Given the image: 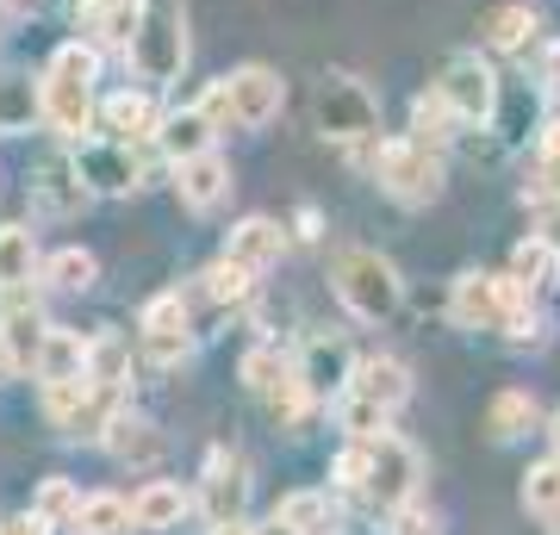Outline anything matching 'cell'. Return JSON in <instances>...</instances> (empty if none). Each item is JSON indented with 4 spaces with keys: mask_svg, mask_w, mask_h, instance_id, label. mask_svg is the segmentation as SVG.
<instances>
[{
    "mask_svg": "<svg viewBox=\"0 0 560 535\" xmlns=\"http://www.w3.org/2000/svg\"><path fill=\"white\" fill-rule=\"evenodd\" d=\"M94 81H101V50L94 44H57V57L38 81V100H44V125L57 138L81 143V131L94 125L101 100H94Z\"/></svg>",
    "mask_w": 560,
    "mask_h": 535,
    "instance_id": "1",
    "label": "cell"
},
{
    "mask_svg": "<svg viewBox=\"0 0 560 535\" xmlns=\"http://www.w3.org/2000/svg\"><path fill=\"white\" fill-rule=\"evenodd\" d=\"M125 62L138 81H175L187 69V7L180 0H143V20L125 44Z\"/></svg>",
    "mask_w": 560,
    "mask_h": 535,
    "instance_id": "2",
    "label": "cell"
},
{
    "mask_svg": "<svg viewBox=\"0 0 560 535\" xmlns=\"http://www.w3.org/2000/svg\"><path fill=\"white\" fill-rule=\"evenodd\" d=\"M312 119H318V131H324L330 143H342V150H361V143L381 138V100L368 94V88H361L355 75L330 69V75L318 81Z\"/></svg>",
    "mask_w": 560,
    "mask_h": 535,
    "instance_id": "3",
    "label": "cell"
},
{
    "mask_svg": "<svg viewBox=\"0 0 560 535\" xmlns=\"http://www.w3.org/2000/svg\"><path fill=\"white\" fill-rule=\"evenodd\" d=\"M330 280H337V299L361 317V324H386V317L399 312V299H405L399 268H393L381 249H342Z\"/></svg>",
    "mask_w": 560,
    "mask_h": 535,
    "instance_id": "4",
    "label": "cell"
},
{
    "mask_svg": "<svg viewBox=\"0 0 560 535\" xmlns=\"http://www.w3.org/2000/svg\"><path fill=\"white\" fill-rule=\"evenodd\" d=\"M418 479H423V461H418L411 442L393 437V430L368 437V479H361V498H368V504H381V511H405L411 492H418Z\"/></svg>",
    "mask_w": 560,
    "mask_h": 535,
    "instance_id": "5",
    "label": "cell"
},
{
    "mask_svg": "<svg viewBox=\"0 0 560 535\" xmlns=\"http://www.w3.org/2000/svg\"><path fill=\"white\" fill-rule=\"evenodd\" d=\"M374 175L399 206H430L442 194V156L418 138H393L374 150Z\"/></svg>",
    "mask_w": 560,
    "mask_h": 535,
    "instance_id": "6",
    "label": "cell"
},
{
    "mask_svg": "<svg viewBox=\"0 0 560 535\" xmlns=\"http://www.w3.org/2000/svg\"><path fill=\"white\" fill-rule=\"evenodd\" d=\"M436 94L460 125H486L499 113V75H492V62H480L474 50H467V57H448Z\"/></svg>",
    "mask_w": 560,
    "mask_h": 535,
    "instance_id": "7",
    "label": "cell"
},
{
    "mask_svg": "<svg viewBox=\"0 0 560 535\" xmlns=\"http://www.w3.org/2000/svg\"><path fill=\"white\" fill-rule=\"evenodd\" d=\"M75 175L88 194H131L143 187V156L119 138H94V143H75Z\"/></svg>",
    "mask_w": 560,
    "mask_h": 535,
    "instance_id": "8",
    "label": "cell"
},
{
    "mask_svg": "<svg viewBox=\"0 0 560 535\" xmlns=\"http://www.w3.org/2000/svg\"><path fill=\"white\" fill-rule=\"evenodd\" d=\"M224 100H231V125L243 131H261V125L280 113V100H287V81L275 69H261V62H243L224 75Z\"/></svg>",
    "mask_w": 560,
    "mask_h": 535,
    "instance_id": "9",
    "label": "cell"
},
{
    "mask_svg": "<svg viewBox=\"0 0 560 535\" xmlns=\"http://www.w3.org/2000/svg\"><path fill=\"white\" fill-rule=\"evenodd\" d=\"M175 194L187 212H212L224 194H231V162L219 150H200V156H180L175 162Z\"/></svg>",
    "mask_w": 560,
    "mask_h": 535,
    "instance_id": "10",
    "label": "cell"
},
{
    "mask_svg": "<svg viewBox=\"0 0 560 535\" xmlns=\"http://www.w3.org/2000/svg\"><path fill=\"white\" fill-rule=\"evenodd\" d=\"M94 119L106 125V138H119V143H143V138H156V100L143 94V88H119V94H106L101 100V113Z\"/></svg>",
    "mask_w": 560,
    "mask_h": 535,
    "instance_id": "11",
    "label": "cell"
},
{
    "mask_svg": "<svg viewBox=\"0 0 560 535\" xmlns=\"http://www.w3.org/2000/svg\"><path fill=\"white\" fill-rule=\"evenodd\" d=\"M300 380L312 398H342V386H349V349L337 337H312L300 356Z\"/></svg>",
    "mask_w": 560,
    "mask_h": 535,
    "instance_id": "12",
    "label": "cell"
},
{
    "mask_svg": "<svg viewBox=\"0 0 560 535\" xmlns=\"http://www.w3.org/2000/svg\"><path fill=\"white\" fill-rule=\"evenodd\" d=\"M101 442H106V449H113L119 461H131V467H156L162 449H168L156 423H150V417H131V411L113 417V423L101 430Z\"/></svg>",
    "mask_w": 560,
    "mask_h": 535,
    "instance_id": "13",
    "label": "cell"
},
{
    "mask_svg": "<svg viewBox=\"0 0 560 535\" xmlns=\"http://www.w3.org/2000/svg\"><path fill=\"white\" fill-rule=\"evenodd\" d=\"M280 249H287V231H280L275 219H261V212L243 219L237 231H231V243H224V256L243 261V268H256V275L268 268V261H280Z\"/></svg>",
    "mask_w": 560,
    "mask_h": 535,
    "instance_id": "14",
    "label": "cell"
},
{
    "mask_svg": "<svg viewBox=\"0 0 560 535\" xmlns=\"http://www.w3.org/2000/svg\"><path fill=\"white\" fill-rule=\"evenodd\" d=\"M212 138H219V131H212V119L200 113V100H194V106H180V113H168V119H156V143H162L175 162L212 150Z\"/></svg>",
    "mask_w": 560,
    "mask_h": 535,
    "instance_id": "15",
    "label": "cell"
},
{
    "mask_svg": "<svg viewBox=\"0 0 560 535\" xmlns=\"http://www.w3.org/2000/svg\"><path fill=\"white\" fill-rule=\"evenodd\" d=\"M187 504H194V498L180 492L175 479H150V486L131 498V523H138V530H175L180 516H187Z\"/></svg>",
    "mask_w": 560,
    "mask_h": 535,
    "instance_id": "16",
    "label": "cell"
},
{
    "mask_svg": "<svg viewBox=\"0 0 560 535\" xmlns=\"http://www.w3.org/2000/svg\"><path fill=\"white\" fill-rule=\"evenodd\" d=\"M349 393L374 398V405L393 417L405 398H411V374H405L399 361H368V368H355V374H349Z\"/></svg>",
    "mask_w": 560,
    "mask_h": 535,
    "instance_id": "17",
    "label": "cell"
},
{
    "mask_svg": "<svg viewBox=\"0 0 560 535\" xmlns=\"http://www.w3.org/2000/svg\"><path fill=\"white\" fill-rule=\"evenodd\" d=\"M32 368H38L44 380H81L88 374V342H81V330H44Z\"/></svg>",
    "mask_w": 560,
    "mask_h": 535,
    "instance_id": "18",
    "label": "cell"
},
{
    "mask_svg": "<svg viewBox=\"0 0 560 535\" xmlns=\"http://www.w3.org/2000/svg\"><path fill=\"white\" fill-rule=\"evenodd\" d=\"M32 119H44V100L32 75H0V138H25Z\"/></svg>",
    "mask_w": 560,
    "mask_h": 535,
    "instance_id": "19",
    "label": "cell"
},
{
    "mask_svg": "<svg viewBox=\"0 0 560 535\" xmlns=\"http://www.w3.org/2000/svg\"><path fill=\"white\" fill-rule=\"evenodd\" d=\"M69 530L75 535H125L131 530V504L119 492H88L75 504V516H69Z\"/></svg>",
    "mask_w": 560,
    "mask_h": 535,
    "instance_id": "20",
    "label": "cell"
},
{
    "mask_svg": "<svg viewBox=\"0 0 560 535\" xmlns=\"http://www.w3.org/2000/svg\"><path fill=\"white\" fill-rule=\"evenodd\" d=\"M32 275H38V243L25 224H7L0 231V293H20Z\"/></svg>",
    "mask_w": 560,
    "mask_h": 535,
    "instance_id": "21",
    "label": "cell"
},
{
    "mask_svg": "<svg viewBox=\"0 0 560 535\" xmlns=\"http://www.w3.org/2000/svg\"><path fill=\"white\" fill-rule=\"evenodd\" d=\"M32 194H38V206L44 212H75L81 199H88V187H81V175H75V162H44V175L32 181Z\"/></svg>",
    "mask_w": 560,
    "mask_h": 535,
    "instance_id": "22",
    "label": "cell"
},
{
    "mask_svg": "<svg viewBox=\"0 0 560 535\" xmlns=\"http://www.w3.org/2000/svg\"><path fill=\"white\" fill-rule=\"evenodd\" d=\"M275 516L287 523V530H300V535H337V511H330L324 492H287Z\"/></svg>",
    "mask_w": 560,
    "mask_h": 535,
    "instance_id": "23",
    "label": "cell"
},
{
    "mask_svg": "<svg viewBox=\"0 0 560 535\" xmlns=\"http://www.w3.org/2000/svg\"><path fill=\"white\" fill-rule=\"evenodd\" d=\"M486 430H492L499 442L529 437V430H536V398L529 393H499L492 398V411H486Z\"/></svg>",
    "mask_w": 560,
    "mask_h": 535,
    "instance_id": "24",
    "label": "cell"
},
{
    "mask_svg": "<svg viewBox=\"0 0 560 535\" xmlns=\"http://www.w3.org/2000/svg\"><path fill=\"white\" fill-rule=\"evenodd\" d=\"M206 299H219V305H243V299L256 293V268H243V261H212V268H206Z\"/></svg>",
    "mask_w": 560,
    "mask_h": 535,
    "instance_id": "25",
    "label": "cell"
},
{
    "mask_svg": "<svg viewBox=\"0 0 560 535\" xmlns=\"http://www.w3.org/2000/svg\"><path fill=\"white\" fill-rule=\"evenodd\" d=\"M94 275H101V268H94V256H88V249H75V243L44 261V280H50V287H62V293H88V287H94Z\"/></svg>",
    "mask_w": 560,
    "mask_h": 535,
    "instance_id": "26",
    "label": "cell"
},
{
    "mask_svg": "<svg viewBox=\"0 0 560 535\" xmlns=\"http://www.w3.org/2000/svg\"><path fill=\"white\" fill-rule=\"evenodd\" d=\"M529 38H536V13H529V7H517V0H511V7H499V13L486 20V44H492V50H523Z\"/></svg>",
    "mask_w": 560,
    "mask_h": 535,
    "instance_id": "27",
    "label": "cell"
},
{
    "mask_svg": "<svg viewBox=\"0 0 560 535\" xmlns=\"http://www.w3.org/2000/svg\"><path fill=\"white\" fill-rule=\"evenodd\" d=\"M243 498H249V479L224 474L219 461H212V479H206V516H212V523H231V516H243Z\"/></svg>",
    "mask_w": 560,
    "mask_h": 535,
    "instance_id": "28",
    "label": "cell"
},
{
    "mask_svg": "<svg viewBox=\"0 0 560 535\" xmlns=\"http://www.w3.org/2000/svg\"><path fill=\"white\" fill-rule=\"evenodd\" d=\"M455 125H460V119L442 106V94H423L418 106H411V138L430 143V150H442V143L455 138Z\"/></svg>",
    "mask_w": 560,
    "mask_h": 535,
    "instance_id": "29",
    "label": "cell"
},
{
    "mask_svg": "<svg viewBox=\"0 0 560 535\" xmlns=\"http://www.w3.org/2000/svg\"><path fill=\"white\" fill-rule=\"evenodd\" d=\"M44 330H50V324L38 317V305H20V312H7V324H0V337L13 342V356H20V368H32V361H38Z\"/></svg>",
    "mask_w": 560,
    "mask_h": 535,
    "instance_id": "30",
    "label": "cell"
},
{
    "mask_svg": "<svg viewBox=\"0 0 560 535\" xmlns=\"http://www.w3.org/2000/svg\"><path fill=\"white\" fill-rule=\"evenodd\" d=\"M523 504L536 516H560V455L541 461V467H529V479H523Z\"/></svg>",
    "mask_w": 560,
    "mask_h": 535,
    "instance_id": "31",
    "label": "cell"
},
{
    "mask_svg": "<svg viewBox=\"0 0 560 535\" xmlns=\"http://www.w3.org/2000/svg\"><path fill=\"white\" fill-rule=\"evenodd\" d=\"M305 405H312V393H305L300 368H280V374H275V386H268V411H275L280 423H300V417H305Z\"/></svg>",
    "mask_w": 560,
    "mask_h": 535,
    "instance_id": "32",
    "label": "cell"
},
{
    "mask_svg": "<svg viewBox=\"0 0 560 535\" xmlns=\"http://www.w3.org/2000/svg\"><path fill=\"white\" fill-rule=\"evenodd\" d=\"M75 486H69V479H44L38 486V504H32V516H38L44 530H57V523H69V516H75Z\"/></svg>",
    "mask_w": 560,
    "mask_h": 535,
    "instance_id": "33",
    "label": "cell"
},
{
    "mask_svg": "<svg viewBox=\"0 0 560 535\" xmlns=\"http://www.w3.org/2000/svg\"><path fill=\"white\" fill-rule=\"evenodd\" d=\"M88 380H101V386H125V342L119 337H94V342H88Z\"/></svg>",
    "mask_w": 560,
    "mask_h": 535,
    "instance_id": "34",
    "label": "cell"
},
{
    "mask_svg": "<svg viewBox=\"0 0 560 535\" xmlns=\"http://www.w3.org/2000/svg\"><path fill=\"white\" fill-rule=\"evenodd\" d=\"M143 356L156 361V368H180V361L194 356V337H187V324H175V330H143Z\"/></svg>",
    "mask_w": 560,
    "mask_h": 535,
    "instance_id": "35",
    "label": "cell"
},
{
    "mask_svg": "<svg viewBox=\"0 0 560 535\" xmlns=\"http://www.w3.org/2000/svg\"><path fill=\"white\" fill-rule=\"evenodd\" d=\"M555 275V249L541 237L517 243V256H511V280H523V287H541V280Z\"/></svg>",
    "mask_w": 560,
    "mask_h": 535,
    "instance_id": "36",
    "label": "cell"
},
{
    "mask_svg": "<svg viewBox=\"0 0 560 535\" xmlns=\"http://www.w3.org/2000/svg\"><path fill=\"white\" fill-rule=\"evenodd\" d=\"M280 368H287V361H280L275 349H249V356H243V386H256V393H268Z\"/></svg>",
    "mask_w": 560,
    "mask_h": 535,
    "instance_id": "37",
    "label": "cell"
},
{
    "mask_svg": "<svg viewBox=\"0 0 560 535\" xmlns=\"http://www.w3.org/2000/svg\"><path fill=\"white\" fill-rule=\"evenodd\" d=\"M175 324H187V305H180V293H162L143 305V330H175Z\"/></svg>",
    "mask_w": 560,
    "mask_h": 535,
    "instance_id": "38",
    "label": "cell"
},
{
    "mask_svg": "<svg viewBox=\"0 0 560 535\" xmlns=\"http://www.w3.org/2000/svg\"><path fill=\"white\" fill-rule=\"evenodd\" d=\"M536 224H541L536 237H541V243H548V249L560 256V199H541V206H536Z\"/></svg>",
    "mask_w": 560,
    "mask_h": 535,
    "instance_id": "39",
    "label": "cell"
},
{
    "mask_svg": "<svg viewBox=\"0 0 560 535\" xmlns=\"http://www.w3.org/2000/svg\"><path fill=\"white\" fill-rule=\"evenodd\" d=\"M0 535H44L38 516H20V523H0Z\"/></svg>",
    "mask_w": 560,
    "mask_h": 535,
    "instance_id": "40",
    "label": "cell"
},
{
    "mask_svg": "<svg viewBox=\"0 0 560 535\" xmlns=\"http://www.w3.org/2000/svg\"><path fill=\"white\" fill-rule=\"evenodd\" d=\"M13 374H20V356H13V342L0 337V380H13Z\"/></svg>",
    "mask_w": 560,
    "mask_h": 535,
    "instance_id": "41",
    "label": "cell"
},
{
    "mask_svg": "<svg viewBox=\"0 0 560 535\" xmlns=\"http://www.w3.org/2000/svg\"><path fill=\"white\" fill-rule=\"evenodd\" d=\"M0 7H7V13H20V20H25V13H44L50 0H0Z\"/></svg>",
    "mask_w": 560,
    "mask_h": 535,
    "instance_id": "42",
    "label": "cell"
},
{
    "mask_svg": "<svg viewBox=\"0 0 560 535\" xmlns=\"http://www.w3.org/2000/svg\"><path fill=\"white\" fill-rule=\"evenodd\" d=\"M212 535H256V530H249L243 516H231V523H212Z\"/></svg>",
    "mask_w": 560,
    "mask_h": 535,
    "instance_id": "43",
    "label": "cell"
},
{
    "mask_svg": "<svg viewBox=\"0 0 560 535\" xmlns=\"http://www.w3.org/2000/svg\"><path fill=\"white\" fill-rule=\"evenodd\" d=\"M256 535H300V530H287V523H280V516H275V523H261Z\"/></svg>",
    "mask_w": 560,
    "mask_h": 535,
    "instance_id": "44",
    "label": "cell"
},
{
    "mask_svg": "<svg viewBox=\"0 0 560 535\" xmlns=\"http://www.w3.org/2000/svg\"><path fill=\"white\" fill-rule=\"evenodd\" d=\"M548 437H555V449H560V411H555V417H548Z\"/></svg>",
    "mask_w": 560,
    "mask_h": 535,
    "instance_id": "45",
    "label": "cell"
},
{
    "mask_svg": "<svg viewBox=\"0 0 560 535\" xmlns=\"http://www.w3.org/2000/svg\"><path fill=\"white\" fill-rule=\"evenodd\" d=\"M548 131H560V106H555V125H548Z\"/></svg>",
    "mask_w": 560,
    "mask_h": 535,
    "instance_id": "46",
    "label": "cell"
}]
</instances>
